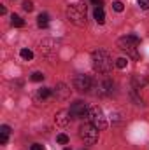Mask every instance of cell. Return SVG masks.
<instances>
[{"mask_svg": "<svg viewBox=\"0 0 149 150\" xmlns=\"http://www.w3.org/2000/svg\"><path fill=\"white\" fill-rule=\"evenodd\" d=\"M91 65H93L95 72H98V74H109L112 68L111 54L107 51H104V49L93 51V54H91Z\"/></svg>", "mask_w": 149, "mask_h": 150, "instance_id": "cell-1", "label": "cell"}, {"mask_svg": "<svg viewBox=\"0 0 149 150\" xmlns=\"http://www.w3.org/2000/svg\"><path fill=\"white\" fill-rule=\"evenodd\" d=\"M67 18L75 26H86V5L77 2L67 7Z\"/></svg>", "mask_w": 149, "mask_h": 150, "instance_id": "cell-2", "label": "cell"}, {"mask_svg": "<svg viewBox=\"0 0 149 150\" xmlns=\"http://www.w3.org/2000/svg\"><path fill=\"white\" fill-rule=\"evenodd\" d=\"M139 45H140V38L137 35H126V37H121L117 40V47L121 51H126L132 58H139V52H137Z\"/></svg>", "mask_w": 149, "mask_h": 150, "instance_id": "cell-3", "label": "cell"}, {"mask_svg": "<svg viewBox=\"0 0 149 150\" xmlns=\"http://www.w3.org/2000/svg\"><path fill=\"white\" fill-rule=\"evenodd\" d=\"M79 136H81V140L86 143V145H93V143H97L98 142V129L90 122V124H84V126H81V129H79Z\"/></svg>", "mask_w": 149, "mask_h": 150, "instance_id": "cell-4", "label": "cell"}, {"mask_svg": "<svg viewBox=\"0 0 149 150\" xmlns=\"http://www.w3.org/2000/svg\"><path fill=\"white\" fill-rule=\"evenodd\" d=\"M90 120H91V124L98 129V131H104L105 127H107V120H105V115L102 112V108H98V107H93L91 110H90Z\"/></svg>", "mask_w": 149, "mask_h": 150, "instance_id": "cell-5", "label": "cell"}, {"mask_svg": "<svg viewBox=\"0 0 149 150\" xmlns=\"http://www.w3.org/2000/svg\"><path fill=\"white\" fill-rule=\"evenodd\" d=\"M74 87L81 93H90L95 87V80L88 75H77L74 79Z\"/></svg>", "mask_w": 149, "mask_h": 150, "instance_id": "cell-6", "label": "cell"}, {"mask_svg": "<svg viewBox=\"0 0 149 150\" xmlns=\"http://www.w3.org/2000/svg\"><path fill=\"white\" fill-rule=\"evenodd\" d=\"M70 113H72L74 119H84V117L90 115V110H88L84 101H75V103L70 105Z\"/></svg>", "mask_w": 149, "mask_h": 150, "instance_id": "cell-7", "label": "cell"}, {"mask_svg": "<svg viewBox=\"0 0 149 150\" xmlns=\"http://www.w3.org/2000/svg\"><path fill=\"white\" fill-rule=\"evenodd\" d=\"M72 119H74V117H72L70 110H60V112L54 115V122H56V126H62V127H67V126L70 124Z\"/></svg>", "mask_w": 149, "mask_h": 150, "instance_id": "cell-8", "label": "cell"}, {"mask_svg": "<svg viewBox=\"0 0 149 150\" xmlns=\"http://www.w3.org/2000/svg\"><path fill=\"white\" fill-rule=\"evenodd\" d=\"M54 96H56V98H60V100H67V98L70 96V89H69L65 84H62V82H60V84L54 87Z\"/></svg>", "mask_w": 149, "mask_h": 150, "instance_id": "cell-9", "label": "cell"}, {"mask_svg": "<svg viewBox=\"0 0 149 150\" xmlns=\"http://www.w3.org/2000/svg\"><path fill=\"white\" fill-rule=\"evenodd\" d=\"M97 86H98V87H97V89H98V94H102V96L111 94V93H112V87H114L112 80H109V79H107V80H104V82H98Z\"/></svg>", "mask_w": 149, "mask_h": 150, "instance_id": "cell-10", "label": "cell"}, {"mask_svg": "<svg viewBox=\"0 0 149 150\" xmlns=\"http://www.w3.org/2000/svg\"><path fill=\"white\" fill-rule=\"evenodd\" d=\"M93 16H95V21H97L98 25H104V23H105V14H104V9H102V7H97L95 12H93Z\"/></svg>", "mask_w": 149, "mask_h": 150, "instance_id": "cell-11", "label": "cell"}, {"mask_svg": "<svg viewBox=\"0 0 149 150\" xmlns=\"http://www.w3.org/2000/svg\"><path fill=\"white\" fill-rule=\"evenodd\" d=\"M51 94H53V91H51V89L42 87V89H39V91H37V96H35V98H37V100H46V98H49Z\"/></svg>", "mask_w": 149, "mask_h": 150, "instance_id": "cell-12", "label": "cell"}, {"mask_svg": "<svg viewBox=\"0 0 149 150\" xmlns=\"http://www.w3.org/2000/svg\"><path fill=\"white\" fill-rule=\"evenodd\" d=\"M37 25L40 26V28H46V26L49 25V16H47V14H39Z\"/></svg>", "mask_w": 149, "mask_h": 150, "instance_id": "cell-13", "label": "cell"}, {"mask_svg": "<svg viewBox=\"0 0 149 150\" xmlns=\"http://www.w3.org/2000/svg\"><path fill=\"white\" fill-rule=\"evenodd\" d=\"M146 82H148V79H146V77H139V75H135V77H133V86H135V89H139V87L146 86Z\"/></svg>", "mask_w": 149, "mask_h": 150, "instance_id": "cell-14", "label": "cell"}, {"mask_svg": "<svg viewBox=\"0 0 149 150\" xmlns=\"http://www.w3.org/2000/svg\"><path fill=\"white\" fill-rule=\"evenodd\" d=\"M11 25L12 26H16V28H21L23 25H25V21L19 18V16H16V14H12V18H11Z\"/></svg>", "mask_w": 149, "mask_h": 150, "instance_id": "cell-15", "label": "cell"}, {"mask_svg": "<svg viewBox=\"0 0 149 150\" xmlns=\"http://www.w3.org/2000/svg\"><path fill=\"white\" fill-rule=\"evenodd\" d=\"M19 54H21V58H23V59H27V61H30V59L34 58V52H32L30 49H21V52H19Z\"/></svg>", "mask_w": 149, "mask_h": 150, "instance_id": "cell-16", "label": "cell"}, {"mask_svg": "<svg viewBox=\"0 0 149 150\" xmlns=\"http://www.w3.org/2000/svg\"><path fill=\"white\" fill-rule=\"evenodd\" d=\"M126 65H128V59L126 58H117L116 59V67L117 68H126Z\"/></svg>", "mask_w": 149, "mask_h": 150, "instance_id": "cell-17", "label": "cell"}, {"mask_svg": "<svg viewBox=\"0 0 149 150\" xmlns=\"http://www.w3.org/2000/svg\"><path fill=\"white\" fill-rule=\"evenodd\" d=\"M23 9H25L27 12H32V11H34V2H30V0H25V2H23Z\"/></svg>", "mask_w": 149, "mask_h": 150, "instance_id": "cell-18", "label": "cell"}, {"mask_svg": "<svg viewBox=\"0 0 149 150\" xmlns=\"http://www.w3.org/2000/svg\"><path fill=\"white\" fill-rule=\"evenodd\" d=\"M112 9H114L116 12H123L125 5H123V2H119V0H117V2H114V4H112Z\"/></svg>", "mask_w": 149, "mask_h": 150, "instance_id": "cell-19", "label": "cell"}, {"mask_svg": "<svg viewBox=\"0 0 149 150\" xmlns=\"http://www.w3.org/2000/svg\"><path fill=\"white\" fill-rule=\"evenodd\" d=\"M56 142H58L60 145H65V143H69V136H67V134H58V136H56Z\"/></svg>", "mask_w": 149, "mask_h": 150, "instance_id": "cell-20", "label": "cell"}, {"mask_svg": "<svg viewBox=\"0 0 149 150\" xmlns=\"http://www.w3.org/2000/svg\"><path fill=\"white\" fill-rule=\"evenodd\" d=\"M32 80H34V82H40V80H44V74H40V72L32 74Z\"/></svg>", "mask_w": 149, "mask_h": 150, "instance_id": "cell-21", "label": "cell"}, {"mask_svg": "<svg viewBox=\"0 0 149 150\" xmlns=\"http://www.w3.org/2000/svg\"><path fill=\"white\" fill-rule=\"evenodd\" d=\"M142 9H149V0H137Z\"/></svg>", "mask_w": 149, "mask_h": 150, "instance_id": "cell-22", "label": "cell"}, {"mask_svg": "<svg viewBox=\"0 0 149 150\" xmlns=\"http://www.w3.org/2000/svg\"><path fill=\"white\" fill-rule=\"evenodd\" d=\"M0 133H4V134H11V127H9V126H5V124H4V126H2V127H0Z\"/></svg>", "mask_w": 149, "mask_h": 150, "instance_id": "cell-23", "label": "cell"}, {"mask_svg": "<svg viewBox=\"0 0 149 150\" xmlns=\"http://www.w3.org/2000/svg\"><path fill=\"white\" fill-rule=\"evenodd\" d=\"M7 138H9V134L0 133V145H5V143H7Z\"/></svg>", "mask_w": 149, "mask_h": 150, "instance_id": "cell-24", "label": "cell"}, {"mask_svg": "<svg viewBox=\"0 0 149 150\" xmlns=\"http://www.w3.org/2000/svg\"><path fill=\"white\" fill-rule=\"evenodd\" d=\"M32 150H44V147L39 145V143H34V145H32Z\"/></svg>", "mask_w": 149, "mask_h": 150, "instance_id": "cell-25", "label": "cell"}, {"mask_svg": "<svg viewBox=\"0 0 149 150\" xmlns=\"http://www.w3.org/2000/svg\"><path fill=\"white\" fill-rule=\"evenodd\" d=\"M93 2V5H97V7H102V0H91Z\"/></svg>", "mask_w": 149, "mask_h": 150, "instance_id": "cell-26", "label": "cell"}, {"mask_svg": "<svg viewBox=\"0 0 149 150\" xmlns=\"http://www.w3.org/2000/svg\"><path fill=\"white\" fill-rule=\"evenodd\" d=\"M65 150H70V149H69V147H67V149H65Z\"/></svg>", "mask_w": 149, "mask_h": 150, "instance_id": "cell-27", "label": "cell"}]
</instances>
